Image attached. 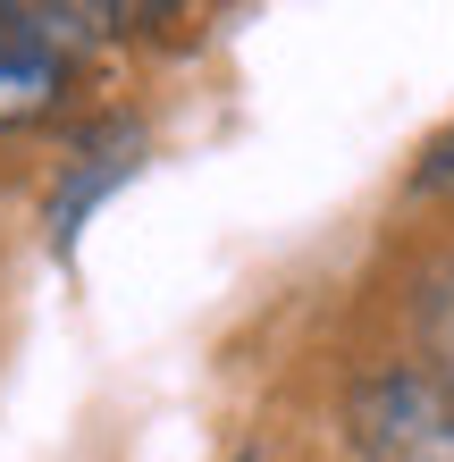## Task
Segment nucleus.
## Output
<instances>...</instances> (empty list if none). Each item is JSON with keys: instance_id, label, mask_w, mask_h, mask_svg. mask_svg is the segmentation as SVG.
<instances>
[{"instance_id": "nucleus-1", "label": "nucleus", "mask_w": 454, "mask_h": 462, "mask_svg": "<svg viewBox=\"0 0 454 462\" xmlns=\"http://www.w3.org/2000/svg\"><path fill=\"white\" fill-rule=\"evenodd\" d=\"M345 429L370 462H454V395L430 370H379L345 403Z\"/></svg>"}, {"instance_id": "nucleus-2", "label": "nucleus", "mask_w": 454, "mask_h": 462, "mask_svg": "<svg viewBox=\"0 0 454 462\" xmlns=\"http://www.w3.org/2000/svg\"><path fill=\"white\" fill-rule=\"evenodd\" d=\"M101 9H17L0 0V126H34L68 85V51Z\"/></svg>"}, {"instance_id": "nucleus-3", "label": "nucleus", "mask_w": 454, "mask_h": 462, "mask_svg": "<svg viewBox=\"0 0 454 462\" xmlns=\"http://www.w3.org/2000/svg\"><path fill=\"white\" fill-rule=\"evenodd\" d=\"M126 169H135V126H126V118L93 126L85 143H76V160H68V185L51 194V244H60V253L76 244V227H85V210H93L101 194H110V185H118Z\"/></svg>"}, {"instance_id": "nucleus-4", "label": "nucleus", "mask_w": 454, "mask_h": 462, "mask_svg": "<svg viewBox=\"0 0 454 462\" xmlns=\"http://www.w3.org/2000/svg\"><path fill=\"white\" fill-rule=\"evenodd\" d=\"M412 337H421V370L454 395V261H438L412 294Z\"/></svg>"}]
</instances>
